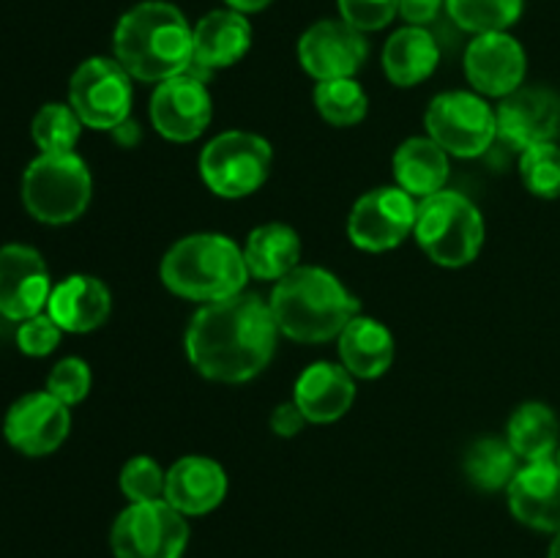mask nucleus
Instances as JSON below:
<instances>
[{
	"mask_svg": "<svg viewBox=\"0 0 560 558\" xmlns=\"http://www.w3.org/2000/svg\"><path fill=\"white\" fill-rule=\"evenodd\" d=\"M279 328L271 306L255 293L202 304L186 328V356L200 375L244 383L273 359Z\"/></svg>",
	"mask_w": 560,
	"mask_h": 558,
	"instance_id": "obj_1",
	"label": "nucleus"
},
{
	"mask_svg": "<svg viewBox=\"0 0 560 558\" xmlns=\"http://www.w3.org/2000/svg\"><path fill=\"white\" fill-rule=\"evenodd\" d=\"M115 60L142 82H164L191 71L195 27L178 5L145 0L120 16L115 27Z\"/></svg>",
	"mask_w": 560,
	"mask_h": 558,
	"instance_id": "obj_2",
	"label": "nucleus"
},
{
	"mask_svg": "<svg viewBox=\"0 0 560 558\" xmlns=\"http://www.w3.org/2000/svg\"><path fill=\"white\" fill-rule=\"evenodd\" d=\"M271 315L284 337L295 342H326L342 334V328L359 315L355 295L317 266H299L273 288Z\"/></svg>",
	"mask_w": 560,
	"mask_h": 558,
	"instance_id": "obj_3",
	"label": "nucleus"
},
{
	"mask_svg": "<svg viewBox=\"0 0 560 558\" xmlns=\"http://www.w3.org/2000/svg\"><path fill=\"white\" fill-rule=\"evenodd\" d=\"M249 279L244 249L219 233H195L170 246L162 260V282L180 299L222 301L244 293Z\"/></svg>",
	"mask_w": 560,
	"mask_h": 558,
	"instance_id": "obj_4",
	"label": "nucleus"
},
{
	"mask_svg": "<svg viewBox=\"0 0 560 558\" xmlns=\"http://www.w3.org/2000/svg\"><path fill=\"white\" fill-rule=\"evenodd\" d=\"M416 241L438 266H468L485 244V219L479 208L459 191H438L419 202Z\"/></svg>",
	"mask_w": 560,
	"mask_h": 558,
	"instance_id": "obj_5",
	"label": "nucleus"
},
{
	"mask_svg": "<svg viewBox=\"0 0 560 558\" xmlns=\"http://www.w3.org/2000/svg\"><path fill=\"white\" fill-rule=\"evenodd\" d=\"M93 181L77 153H42L22 175V202L38 222L66 224L82 217Z\"/></svg>",
	"mask_w": 560,
	"mask_h": 558,
	"instance_id": "obj_6",
	"label": "nucleus"
},
{
	"mask_svg": "<svg viewBox=\"0 0 560 558\" xmlns=\"http://www.w3.org/2000/svg\"><path fill=\"white\" fill-rule=\"evenodd\" d=\"M271 159V146L260 135L224 131L202 148L200 173L213 195L238 200L266 184Z\"/></svg>",
	"mask_w": 560,
	"mask_h": 558,
	"instance_id": "obj_7",
	"label": "nucleus"
},
{
	"mask_svg": "<svg viewBox=\"0 0 560 558\" xmlns=\"http://www.w3.org/2000/svg\"><path fill=\"white\" fill-rule=\"evenodd\" d=\"M424 124L432 140L459 159L481 156L498 137L495 109L468 91H448L432 98Z\"/></svg>",
	"mask_w": 560,
	"mask_h": 558,
	"instance_id": "obj_8",
	"label": "nucleus"
},
{
	"mask_svg": "<svg viewBox=\"0 0 560 558\" xmlns=\"http://www.w3.org/2000/svg\"><path fill=\"white\" fill-rule=\"evenodd\" d=\"M109 542L118 558H180L189 525L167 501L131 503L115 520Z\"/></svg>",
	"mask_w": 560,
	"mask_h": 558,
	"instance_id": "obj_9",
	"label": "nucleus"
},
{
	"mask_svg": "<svg viewBox=\"0 0 560 558\" xmlns=\"http://www.w3.org/2000/svg\"><path fill=\"white\" fill-rule=\"evenodd\" d=\"M69 104L91 129L115 131L131 113L129 71L118 60H85L69 82Z\"/></svg>",
	"mask_w": 560,
	"mask_h": 558,
	"instance_id": "obj_10",
	"label": "nucleus"
},
{
	"mask_svg": "<svg viewBox=\"0 0 560 558\" xmlns=\"http://www.w3.org/2000/svg\"><path fill=\"white\" fill-rule=\"evenodd\" d=\"M419 202L399 186H377L359 197L348 219V235L359 249L386 252L402 244L416 228Z\"/></svg>",
	"mask_w": 560,
	"mask_h": 558,
	"instance_id": "obj_11",
	"label": "nucleus"
},
{
	"mask_svg": "<svg viewBox=\"0 0 560 558\" xmlns=\"http://www.w3.org/2000/svg\"><path fill=\"white\" fill-rule=\"evenodd\" d=\"M211 96L206 80L195 71L159 82L151 96V120L162 137L191 142L211 124Z\"/></svg>",
	"mask_w": 560,
	"mask_h": 558,
	"instance_id": "obj_12",
	"label": "nucleus"
},
{
	"mask_svg": "<svg viewBox=\"0 0 560 558\" xmlns=\"http://www.w3.org/2000/svg\"><path fill=\"white\" fill-rule=\"evenodd\" d=\"M366 38L345 20L315 22L299 38V60L310 77L317 82L353 77L364 66Z\"/></svg>",
	"mask_w": 560,
	"mask_h": 558,
	"instance_id": "obj_13",
	"label": "nucleus"
},
{
	"mask_svg": "<svg viewBox=\"0 0 560 558\" xmlns=\"http://www.w3.org/2000/svg\"><path fill=\"white\" fill-rule=\"evenodd\" d=\"M69 427V405H63L49 392H33L11 405L3 432L16 452L27 457H42L66 441Z\"/></svg>",
	"mask_w": 560,
	"mask_h": 558,
	"instance_id": "obj_14",
	"label": "nucleus"
},
{
	"mask_svg": "<svg viewBox=\"0 0 560 558\" xmlns=\"http://www.w3.org/2000/svg\"><path fill=\"white\" fill-rule=\"evenodd\" d=\"M495 120L498 137L517 151L552 142L560 131V96L550 88H517L503 96Z\"/></svg>",
	"mask_w": 560,
	"mask_h": 558,
	"instance_id": "obj_15",
	"label": "nucleus"
},
{
	"mask_svg": "<svg viewBox=\"0 0 560 558\" xmlns=\"http://www.w3.org/2000/svg\"><path fill=\"white\" fill-rule=\"evenodd\" d=\"M52 284L44 257L22 244L0 249V315L27 321L47 306Z\"/></svg>",
	"mask_w": 560,
	"mask_h": 558,
	"instance_id": "obj_16",
	"label": "nucleus"
},
{
	"mask_svg": "<svg viewBox=\"0 0 560 558\" xmlns=\"http://www.w3.org/2000/svg\"><path fill=\"white\" fill-rule=\"evenodd\" d=\"M525 60L523 44L506 31L498 33H481L468 44L465 53V74H468L470 85L485 96H509L517 88H523Z\"/></svg>",
	"mask_w": 560,
	"mask_h": 558,
	"instance_id": "obj_17",
	"label": "nucleus"
},
{
	"mask_svg": "<svg viewBox=\"0 0 560 558\" xmlns=\"http://www.w3.org/2000/svg\"><path fill=\"white\" fill-rule=\"evenodd\" d=\"M506 490L509 507L520 523L536 531H560V465L556 460L528 463Z\"/></svg>",
	"mask_w": 560,
	"mask_h": 558,
	"instance_id": "obj_18",
	"label": "nucleus"
},
{
	"mask_svg": "<svg viewBox=\"0 0 560 558\" xmlns=\"http://www.w3.org/2000/svg\"><path fill=\"white\" fill-rule=\"evenodd\" d=\"M355 399L353 375L334 361H315L295 381L293 403L312 425L342 419Z\"/></svg>",
	"mask_w": 560,
	"mask_h": 558,
	"instance_id": "obj_19",
	"label": "nucleus"
},
{
	"mask_svg": "<svg viewBox=\"0 0 560 558\" xmlns=\"http://www.w3.org/2000/svg\"><path fill=\"white\" fill-rule=\"evenodd\" d=\"M228 496V476L217 460L189 454L167 470L164 501L180 514H208Z\"/></svg>",
	"mask_w": 560,
	"mask_h": 558,
	"instance_id": "obj_20",
	"label": "nucleus"
},
{
	"mask_svg": "<svg viewBox=\"0 0 560 558\" xmlns=\"http://www.w3.org/2000/svg\"><path fill=\"white\" fill-rule=\"evenodd\" d=\"M252 47V25L241 11L219 9L195 25V63L191 71H217L238 63Z\"/></svg>",
	"mask_w": 560,
	"mask_h": 558,
	"instance_id": "obj_21",
	"label": "nucleus"
},
{
	"mask_svg": "<svg viewBox=\"0 0 560 558\" xmlns=\"http://www.w3.org/2000/svg\"><path fill=\"white\" fill-rule=\"evenodd\" d=\"M109 310H113V295L107 284L88 274H74L55 284L47 301V315L71 334L98 328L109 317Z\"/></svg>",
	"mask_w": 560,
	"mask_h": 558,
	"instance_id": "obj_22",
	"label": "nucleus"
},
{
	"mask_svg": "<svg viewBox=\"0 0 560 558\" xmlns=\"http://www.w3.org/2000/svg\"><path fill=\"white\" fill-rule=\"evenodd\" d=\"M441 63V47L427 27H399L383 47V71L399 88L421 85Z\"/></svg>",
	"mask_w": 560,
	"mask_h": 558,
	"instance_id": "obj_23",
	"label": "nucleus"
},
{
	"mask_svg": "<svg viewBox=\"0 0 560 558\" xmlns=\"http://www.w3.org/2000/svg\"><path fill=\"white\" fill-rule=\"evenodd\" d=\"M394 175L399 189L427 200L446 186L448 153L432 137H410L394 153Z\"/></svg>",
	"mask_w": 560,
	"mask_h": 558,
	"instance_id": "obj_24",
	"label": "nucleus"
},
{
	"mask_svg": "<svg viewBox=\"0 0 560 558\" xmlns=\"http://www.w3.org/2000/svg\"><path fill=\"white\" fill-rule=\"evenodd\" d=\"M342 367L355 377H381L394 361V337L375 317L355 315L339 334Z\"/></svg>",
	"mask_w": 560,
	"mask_h": 558,
	"instance_id": "obj_25",
	"label": "nucleus"
},
{
	"mask_svg": "<svg viewBox=\"0 0 560 558\" xmlns=\"http://www.w3.org/2000/svg\"><path fill=\"white\" fill-rule=\"evenodd\" d=\"M244 260L252 277L257 279H282L299 268L301 239L290 224L271 222L255 228L246 239Z\"/></svg>",
	"mask_w": 560,
	"mask_h": 558,
	"instance_id": "obj_26",
	"label": "nucleus"
},
{
	"mask_svg": "<svg viewBox=\"0 0 560 558\" xmlns=\"http://www.w3.org/2000/svg\"><path fill=\"white\" fill-rule=\"evenodd\" d=\"M560 425L545 403H525L512 414L506 427V441L520 460L541 463L552 460L558 452Z\"/></svg>",
	"mask_w": 560,
	"mask_h": 558,
	"instance_id": "obj_27",
	"label": "nucleus"
},
{
	"mask_svg": "<svg viewBox=\"0 0 560 558\" xmlns=\"http://www.w3.org/2000/svg\"><path fill=\"white\" fill-rule=\"evenodd\" d=\"M517 454L501 438H481L465 452V476L485 492H495L512 485L517 476Z\"/></svg>",
	"mask_w": 560,
	"mask_h": 558,
	"instance_id": "obj_28",
	"label": "nucleus"
},
{
	"mask_svg": "<svg viewBox=\"0 0 560 558\" xmlns=\"http://www.w3.org/2000/svg\"><path fill=\"white\" fill-rule=\"evenodd\" d=\"M315 107L331 126H355L366 118L370 98L353 77H342L317 82Z\"/></svg>",
	"mask_w": 560,
	"mask_h": 558,
	"instance_id": "obj_29",
	"label": "nucleus"
},
{
	"mask_svg": "<svg viewBox=\"0 0 560 558\" xmlns=\"http://www.w3.org/2000/svg\"><path fill=\"white\" fill-rule=\"evenodd\" d=\"M446 9L463 31L481 36L512 27L523 14V0H446Z\"/></svg>",
	"mask_w": 560,
	"mask_h": 558,
	"instance_id": "obj_30",
	"label": "nucleus"
},
{
	"mask_svg": "<svg viewBox=\"0 0 560 558\" xmlns=\"http://www.w3.org/2000/svg\"><path fill=\"white\" fill-rule=\"evenodd\" d=\"M80 129V115L66 104H44L31 126L33 140L42 148V153H74Z\"/></svg>",
	"mask_w": 560,
	"mask_h": 558,
	"instance_id": "obj_31",
	"label": "nucleus"
},
{
	"mask_svg": "<svg viewBox=\"0 0 560 558\" xmlns=\"http://www.w3.org/2000/svg\"><path fill=\"white\" fill-rule=\"evenodd\" d=\"M520 175L530 195L556 200L560 197V148L556 142L525 148L520 159Z\"/></svg>",
	"mask_w": 560,
	"mask_h": 558,
	"instance_id": "obj_32",
	"label": "nucleus"
},
{
	"mask_svg": "<svg viewBox=\"0 0 560 558\" xmlns=\"http://www.w3.org/2000/svg\"><path fill=\"white\" fill-rule=\"evenodd\" d=\"M164 481L167 474L159 468L156 460L145 457H131L129 463L120 470V490L129 498L131 503H145V501H162L164 498Z\"/></svg>",
	"mask_w": 560,
	"mask_h": 558,
	"instance_id": "obj_33",
	"label": "nucleus"
},
{
	"mask_svg": "<svg viewBox=\"0 0 560 558\" xmlns=\"http://www.w3.org/2000/svg\"><path fill=\"white\" fill-rule=\"evenodd\" d=\"M47 392L63 405L82 403L91 392V370H88L85 361L74 359V356L58 361L47 377Z\"/></svg>",
	"mask_w": 560,
	"mask_h": 558,
	"instance_id": "obj_34",
	"label": "nucleus"
},
{
	"mask_svg": "<svg viewBox=\"0 0 560 558\" xmlns=\"http://www.w3.org/2000/svg\"><path fill=\"white\" fill-rule=\"evenodd\" d=\"M337 5L339 16L361 33L381 31L399 14V0H337Z\"/></svg>",
	"mask_w": 560,
	"mask_h": 558,
	"instance_id": "obj_35",
	"label": "nucleus"
},
{
	"mask_svg": "<svg viewBox=\"0 0 560 558\" xmlns=\"http://www.w3.org/2000/svg\"><path fill=\"white\" fill-rule=\"evenodd\" d=\"M60 332H63V328H60L52 317L38 312V315L22 321L20 332H16V345H20L22 353L27 356H47L58 348Z\"/></svg>",
	"mask_w": 560,
	"mask_h": 558,
	"instance_id": "obj_36",
	"label": "nucleus"
},
{
	"mask_svg": "<svg viewBox=\"0 0 560 558\" xmlns=\"http://www.w3.org/2000/svg\"><path fill=\"white\" fill-rule=\"evenodd\" d=\"M443 5H446V0H399V14L408 25L424 27L438 20Z\"/></svg>",
	"mask_w": 560,
	"mask_h": 558,
	"instance_id": "obj_37",
	"label": "nucleus"
},
{
	"mask_svg": "<svg viewBox=\"0 0 560 558\" xmlns=\"http://www.w3.org/2000/svg\"><path fill=\"white\" fill-rule=\"evenodd\" d=\"M306 425V416L301 414V408L295 403H282L273 408L271 414V427L279 438H293L299 435L301 427Z\"/></svg>",
	"mask_w": 560,
	"mask_h": 558,
	"instance_id": "obj_38",
	"label": "nucleus"
},
{
	"mask_svg": "<svg viewBox=\"0 0 560 558\" xmlns=\"http://www.w3.org/2000/svg\"><path fill=\"white\" fill-rule=\"evenodd\" d=\"M233 11H241V14H255V11H262L266 5H271L273 0H224Z\"/></svg>",
	"mask_w": 560,
	"mask_h": 558,
	"instance_id": "obj_39",
	"label": "nucleus"
},
{
	"mask_svg": "<svg viewBox=\"0 0 560 558\" xmlns=\"http://www.w3.org/2000/svg\"><path fill=\"white\" fill-rule=\"evenodd\" d=\"M550 558H560V531H558L556 542H552V547H550Z\"/></svg>",
	"mask_w": 560,
	"mask_h": 558,
	"instance_id": "obj_40",
	"label": "nucleus"
},
{
	"mask_svg": "<svg viewBox=\"0 0 560 558\" xmlns=\"http://www.w3.org/2000/svg\"><path fill=\"white\" fill-rule=\"evenodd\" d=\"M556 463L560 465V446H558V452H556Z\"/></svg>",
	"mask_w": 560,
	"mask_h": 558,
	"instance_id": "obj_41",
	"label": "nucleus"
}]
</instances>
